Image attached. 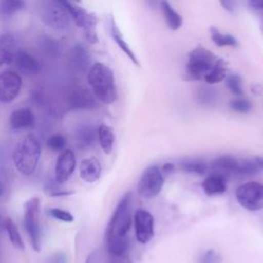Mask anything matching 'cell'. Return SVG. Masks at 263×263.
Here are the masks:
<instances>
[{
  "label": "cell",
  "mask_w": 263,
  "mask_h": 263,
  "mask_svg": "<svg viewBox=\"0 0 263 263\" xmlns=\"http://www.w3.org/2000/svg\"><path fill=\"white\" fill-rule=\"evenodd\" d=\"M14 64L20 72L27 75H34L40 72L41 66L39 62L29 52L18 49L16 50L14 58Z\"/></svg>",
  "instance_id": "17"
},
{
  "label": "cell",
  "mask_w": 263,
  "mask_h": 263,
  "mask_svg": "<svg viewBox=\"0 0 263 263\" xmlns=\"http://www.w3.org/2000/svg\"><path fill=\"white\" fill-rule=\"evenodd\" d=\"M87 82L95 97L104 104H112L117 99V89L112 70L103 63H95L87 71Z\"/></svg>",
  "instance_id": "1"
},
{
  "label": "cell",
  "mask_w": 263,
  "mask_h": 263,
  "mask_svg": "<svg viewBox=\"0 0 263 263\" xmlns=\"http://www.w3.org/2000/svg\"><path fill=\"white\" fill-rule=\"evenodd\" d=\"M36 7L40 20L46 26L60 32L69 30L71 16L59 0H39Z\"/></svg>",
  "instance_id": "3"
},
{
  "label": "cell",
  "mask_w": 263,
  "mask_h": 263,
  "mask_svg": "<svg viewBox=\"0 0 263 263\" xmlns=\"http://www.w3.org/2000/svg\"><path fill=\"white\" fill-rule=\"evenodd\" d=\"M102 173L100 161L96 157H89L82 160L79 165V175L87 183H93L99 180Z\"/></svg>",
  "instance_id": "20"
},
{
  "label": "cell",
  "mask_w": 263,
  "mask_h": 263,
  "mask_svg": "<svg viewBox=\"0 0 263 263\" xmlns=\"http://www.w3.org/2000/svg\"><path fill=\"white\" fill-rule=\"evenodd\" d=\"M248 5L257 10H263V0H247Z\"/></svg>",
  "instance_id": "40"
},
{
  "label": "cell",
  "mask_w": 263,
  "mask_h": 263,
  "mask_svg": "<svg viewBox=\"0 0 263 263\" xmlns=\"http://www.w3.org/2000/svg\"><path fill=\"white\" fill-rule=\"evenodd\" d=\"M93 261H95V256H93V254H90V255H88L85 263H93Z\"/></svg>",
  "instance_id": "44"
},
{
  "label": "cell",
  "mask_w": 263,
  "mask_h": 263,
  "mask_svg": "<svg viewBox=\"0 0 263 263\" xmlns=\"http://www.w3.org/2000/svg\"><path fill=\"white\" fill-rule=\"evenodd\" d=\"M69 62L73 70L79 73H83L85 71H88V69L90 68L91 57L88 50L82 44L78 43L71 49Z\"/></svg>",
  "instance_id": "15"
},
{
  "label": "cell",
  "mask_w": 263,
  "mask_h": 263,
  "mask_svg": "<svg viewBox=\"0 0 263 263\" xmlns=\"http://www.w3.org/2000/svg\"><path fill=\"white\" fill-rule=\"evenodd\" d=\"M76 166L75 154L72 150H64L58 157L54 168V176L58 183L66 182L73 174Z\"/></svg>",
  "instance_id": "13"
},
{
  "label": "cell",
  "mask_w": 263,
  "mask_h": 263,
  "mask_svg": "<svg viewBox=\"0 0 263 263\" xmlns=\"http://www.w3.org/2000/svg\"><path fill=\"white\" fill-rule=\"evenodd\" d=\"M39 44V48L41 49V51L48 58L51 59H57L61 55L62 53V45L61 43L47 35H42L38 41Z\"/></svg>",
  "instance_id": "24"
},
{
  "label": "cell",
  "mask_w": 263,
  "mask_h": 263,
  "mask_svg": "<svg viewBox=\"0 0 263 263\" xmlns=\"http://www.w3.org/2000/svg\"><path fill=\"white\" fill-rule=\"evenodd\" d=\"M218 58L208 48L198 45L188 53L185 78L187 80H200L208 74Z\"/></svg>",
  "instance_id": "5"
},
{
  "label": "cell",
  "mask_w": 263,
  "mask_h": 263,
  "mask_svg": "<svg viewBox=\"0 0 263 263\" xmlns=\"http://www.w3.org/2000/svg\"><path fill=\"white\" fill-rule=\"evenodd\" d=\"M4 226V222L2 221V217H1V215H0V230H1V228Z\"/></svg>",
  "instance_id": "46"
},
{
  "label": "cell",
  "mask_w": 263,
  "mask_h": 263,
  "mask_svg": "<svg viewBox=\"0 0 263 263\" xmlns=\"http://www.w3.org/2000/svg\"><path fill=\"white\" fill-rule=\"evenodd\" d=\"M221 6L229 13H234L237 8V0H219Z\"/></svg>",
  "instance_id": "38"
},
{
  "label": "cell",
  "mask_w": 263,
  "mask_h": 263,
  "mask_svg": "<svg viewBox=\"0 0 263 263\" xmlns=\"http://www.w3.org/2000/svg\"><path fill=\"white\" fill-rule=\"evenodd\" d=\"M98 139L103 151L106 154H110L115 142V135L113 129L105 123L100 124L98 127Z\"/></svg>",
  "instance_id": "25"
},
{
  "label": "cell",
  "mask_w": 263,
  "mask_h": 263,
  "mask_svg": "<svg viewBox=\"0 0 263 263\" xmlns=\"http://www.w3.org/2000/svg\"><path fill=\"white\" fill-rule=\"evenodd\" d=\"M41 155V146L33 135L23 137L15 145L12 159L16 170L23 175H32L38 164Z\"/></svg>",
  "instance_id": "2"
},
{
  "label": "cell",
  "mask_w": 263,
  "mask_h": 263,
  "mask_svg": "<svg viewBox=\"0 0 263 263\" xmlns=\"http://www.w3.org/2000/svg\"><path fill=\"white\" fill-rule=\"evenodd\" d=\"M35 116L30 108H20L14 110L9 116V125L14 130H24L33 127Z\"/></svg>",
  "instance_id": "16"
},
{
  "label": "cell",
  "mask_w": 263,
  "mask_h": 263,
  "mask_svg": "<svg viewBox=\"0 0 263 263\" xmlns=\"http://www.w3.org/2000/svg\"><path fill=\"white\" fill-rule=\"evenodd\" d=\"M260 165L256 160H238L230 155H223L214 160L212 164L213 172L223 176H253L260 171Z\"/></svg>",
  "instance_id": "6"
},
{
  "label": "cell",
  "mask_w": 263,
  "mask_h": 263,
  "mask_svg": "<svg viewBox=\"0 0 263 263\" xmlns=\"http://www.w3.org/2000/svg\"><path fill=\"white\" fill-rule=\"evenodd\" d=\"M164 177L161 168L157 165L148 166L142 174L138 183V193L140 196L150 199L157 196L162 190Z\"/></svg>",
  "instance_id": "10"
},
{
  "label": "cell",
  "mask_w": 263,
  "mask_h": 263,
  "mask_svg": "<svg viewBox=\"0 0 263 263\" xmlns=\"http://www.w3.org/2000/svg\"><path fill=\"white\" fill-rule=\"evenodd\" d=\"M160 2L161 0H145L147 7L150 9H156L157 7H159Z\"/></svg>",
  "instance_id": "42"
},
{
  "label": "cell",
  "mask_w": 263,
  "mask_h": 263,
  "mask_svg": "<svg viewBox=\"0 0 263 263\" xmlns=\"http://www.w3.org/2000/svg\"><path fill=\"white\" fill-rule=\"evenodd\" d=\"M97 135H98V130L96 134V129L92 126L90 125L82 126L77 133V142L79 146L82 148L90 147L95 143Z\"/></svg>",
  "instance_id": "30"
},
{
  "label": "cell",
  "mask_w": 263,
  "mask_h": 263,
  "mask_svg": "<svg viewBox=\"0 0 263 263\" xmlns=\"http://www.w3.org/2000/svg\"><path fill=\"white\" fill-rule=\"evenodd\" d=\"M180 167L182 171L186 173L195 174V175H203L208 170L206 163L203 162L202 160H197V159L183 161L180 163Z\"/></svg>",
  "instance_id": "31"
},
{
  "label": "cell",
  "mask_w": 263,
  "mask_h": 263,
  "mask_svg": "<svg viewBox=\"0 0 263 263\" xmlns=\"http://www.w3.org/2000/svg\"><path fill=\"white\" fill-rule=\"evenodd\" d=\"M133 196L126 193L117 204L106 229L105 238L127 236L132 224Z\"/></svg>",
  "instance_id": "4"
},
{
  "label": "cell",
  "mask_w": 263,
  "mask_h": 263,
  "mask_svg": "<svg viewBox=\"0 0 263 263\" xmlns=\"http://www.w3.org/2000/svg\"><path fill=\"white\" fill-rule=\"evenodd\" d=\"M22 87L21 76L11 70L0 74V101L3 103L12 102L20 93Z\"/></svg>",
  "instance_id": "12"
},
{
  "label": "cell",
  "mask_w": 263,
  "mask_h": 263,
  "mask_svg": "<svg viewBox=\"0 0 263 263\" xmlns=\"http://www.w3.org/2000/svg\"><path fill=\"white\" fill-rule=\"evenodd\" d=\"M220 256L214 250L205 251L198 259V263H219Z\"/></svg>",
  "instance_id": "37"
},
{
  "label": "cell",
  "mask_w": 263,
  "mask_h": 263,
  "mask_svg": "<svg viewBox=\"0 0 263 263\" xmlns=\"http://www.w3.org/2000/svg\"><path fill=\"white\" fill-rule=\"evenodd\" d=\"M198 100L201 104L211 105L216 101V92L209 87H202L198 91Z\"/></svg>",
  "instance_id": "36"
},
{
  "label": "cell",
  "mask_w": 263,
  "mask_h": 263,
  "mask_svg": "<svg viewBox=\"0 0 263 263\" xmlns=\"http://www.w3.org/2000/svg\"><path fill=\"white\" fill-rule=\"evenodd\" d=\"M109 32L110 35L112 37V39L114 40V42L117 44V46L124 52V54L132 61V63L136 66H140L139 60L137 58V55L135 54V52L133 51V49L129 47V45L127 44V42L124 40L119 28L116 25L115 20L111 16L109 20Z\"/></svg>",
  "instance_id": "19"
},
{
  "label": "cell",
  "mask_w": 263,
  "mask_h": 263,
  "mask_svg": "<svg viewBox=\"0 0 263 263\" xmlns=\"http://www.w3.org/2000/svg\"><path fill=\"white\" fill-rule=\"evenodd\" d=\"M48 215L50 217H52L55 220H60L63 222H73L74 221V216L62 209H58V208H51L48 210Z\"/></svg>",
  "instance_id": "35"
},
{
  "label": "cell",
  "mask_w": 263,
  "mask_h": 263,
  "mask_svg": "<svg viewBox=\"0 0 263 263\" xmlns=\"http://www.w3.org/2000/svg\"><path fill=\"white\" fill-rule=\"evenodd\" d=\"M48 263H67L66 256L62 253H57L48 260Z\"/></svg>",
  "instance_id": "39"
},
{
  "label": "cell",
  "mask_w": 263,
  "mask_h": 263,
  "mask_svg": "<svg viewBox=\"0 0 263 263\" xmlns=\"http://www.w3.org/2000/svg\"><path fill=\"white\" fill-rule=\"evenodd\" d=\"M25 7V0H0V15L8 17L24 10Z\"/></svg>",
  "instance_id": "29"
},
{
  "label": "cell",
  "mask_w": 263,
  "mask_h": 263,
  "mask_svg": "<svg viewBox=\"0 0 263 263\" xmlns=\"http://www.w3.org/2000/svg\"><path fill=\"white\" fill-rule=\"evenodd\" d=\"M2 194V186H1V183H0V195Z\"/></svg>",
  "instance_id": "47"
},
{
  "label": "cell",
  "mask_w": 263,
  "mask_h": 263,
  "mask_svg": "<svg viewBox=\"0 0 263 263\" xmlns=\"http://www.w3.org/2000/svg\"><path fill=\"white\" fill-rule=\"evenodd\" d=\"M203 192L209 196L219 195L226 191V177L222 174L212 172L201 183Z\"/></svg>",
  "instance_id": "18"
},
{
  "label": "cell",
  "mask_w": 263,
  "mask_h": 263,
  "mask_svg": "<svg viewBox=\"0 0 263 263\" xmlns=\"http://www.w3.org/2000/svg\"><path fill=\"white\" fill-rule=\"evenodd\" d=\"M110 263H132L129 258L124 254L121 256H114L112 261Z\"/></svg>",
  "instance_id": "41"
},
{
  "label": "cell",
  "mask_w": 263,
  "mask_h": 263,
  "mask_svg": "<svg viewBox=\"0 0 263 263\" xmlns=\"http://www.w3.org/2000/svg\"><path fill=\"white\" fill-rule=\"evenodd\" d=\"M128 243L127 236L106 238L107 250L113 257L124 255L128 249Z\"/></svg>",
  "instance_id": "27"
},
{
  "label": "cell",
  "mask_w": 263,
  "mask_h": 263,
  "mask_svg": "<svg viewBox=\"0 0 263 263\" xmlns=\"http://www.w3.org/2000/svg\"><path fill=\"white\" fill-rule=\"evenodd\" d=\"M227 75V64L224 59L218 58L211 68V70L208 72V74L203 77L204 81L208 84H216L225 79Z\"/></svg>",
  "instance_id": "23"
},
{
  "label": "cell",
  "mask_w": 263,
  "mask_h": 263,
  "mask_svg": "<svg viewBox=\"0 0 263 263\" xmlns=\"http://www.w3.org/2000/svg\"><path fill=\"white\" fill-rule=\"evenodd\" d=\"M46 146L48 149H50L51 151H54V152L63 151L66 146V139L61 134L52 135L51 137L48 138V140L46 142Z\"/></svg>",
  "instance_id": "34"
},
{
  "label": "cell",
  "mask_w": 263,
  "mask_h": 263,
  "mask_svg": "<svg viewBox=\"0 0 263 263\" xmlns=\"http://www.w3.org/2000/svg\"><path fill=\"white\" fill-rule=\"evenodd\" d=\"M159 7L162 11V14L167 27L173 31H177L178 29H180L183 24V18L174 9L172 4L167 0H161Z\"/></svg>",
  "instance_id": "22"
},
{
  "label": "cell",
  "mask_w": 263,
  "mask_h": 263,
  "mask_svg": "<svg viewBox=\"0 0 263 263\" xmlns=\"http://www.w3.org/2000/svg\"><path fill=\"white\" fill-rule=\"evenodd\" d=\"M16 52V41L12 34L5 33L0 36V66L8 65L13 61Z\"/></svg>",
  "instance_id": "21"
},
{
  "label": "cell",
  "mask_w": 263,
  "mask_h": 263,
  "mask_svg": "<svg viewBox=\"0 0 263 263\" xmlns=\"http://www.w3.org/2000/svg\"><path fill=\"white\" fill-rule=\"evenodd\" d=\"M73 1H75V2H81L82 0H73Z\"/></svg>",
  "instance_id": "49"
},
{
  "label": "cell",
  "mask_w": 263,
  "mask_h": 263,
  "mask_svg": "<svg viewBox=\"0 0 263 263\" xmlns=\"http://www.w3.org/2000/svg\"><path fill=\"white\" fill-rule=\"evenodd\" d=\"M261 30L263 31V22H262V24H261Z\"/></svg>",
  "instance_id": "48"
},
{
  "label": "cell",
  "mask_w": 263,
  "mask_h": 263,
  "mask_svg": "<svg viewBox=\"0 0 263 263\" xmlns=\"http://www.w3.org/2000/svg\"><path fill=\"white\" fill-rule=\"evenodd\" d=\"M224 80H225L226 86L233 95L240 97L243 93L241 77L237 73H228Z\"/></svg>",
  "instance_id": "32"
},
{
  "label": "cell",
  "mask_w": 263,
  "mask_h": 263,
  "mask_svg": "<svg viewBox=\"0 0 263 263\" xmlns=\"http://www.w3.org/2000/svg\"><path fill=\"white\" fill-rule=\"evenodd\" d=\"M136 238L140 243H147L154 235V218L146 210L139 209L134 215Z\"/></svg>",
  "instance_id": "11"
},
{
  "label": "cell",
  "mask_w": 263,
  "mask_h": 263,
  "mask_svg": "<svg viewBox=\"0 0 263 263\" xmlns=\"http://www.w3.org/2000/svg\"><path fill=\"white\" fill-rule=\"evenodd\" d=\"M40 202L37 197L30 198L24 206V227L36 252L41 250V228L39 222Z\"/></svg>",
  "instance_id": "8"
},
{
  "label": "cell",
  "mask_w": 263,
  "mask_h": 263,
  "mask_svg": "<svg viewBox=\"0 0 263 263\" xmlns=\"http://www.w3.org/2000/svg\"><path fill=\"white\" fill-rule=\"evenodd\" d=\"M68 102L70 107L75 110H89L97 106L95 95L80 86H75L70 90Z\"/></svg>",
  "instance_id": "14"
},
{
  "label": "cell",
  "mask_w": 263,
  "mask_h": 263,
  "mask_svg": "<svg viewBox=\"0 0 263 263\" xmlns=\"http://www.w3.org/2000/svg\"><path fill=\"white\" fill-rule=\"evenodd\" d=\"M65 8L68 10L70 16L74 20L75 24L83 30L84 36L86 40L92 44L99 41V37L97 34V24L98 17L95 13L86 11L84 8L75 5L69 0H59Z\"/></svg>",
  "instance_id": "7"
},
{
  "label": "cell",
  "mask_w": 263,
  "mask_h": 263,
  "mask_svg": "<svg viewBox=\"0 0 263 263\" xmlns=\"http://www.w3.org/2000/svg\"><path fill=\"white\" fill-rule=\"evenodd\" d=\"M256 160H257V162H259V165H260V167L261 168H263V158H256Z\"/></svg>",
  "instance_id": "45"
},
{
  "label": "cell",
  "mask_w": 263,
  "mask_h": 263,
  "mask_svg": "<svg viewBox=\"0 0 263 263\" xmlns=\"http://www.w3.org/2000/svg\"><path fill=\"white\" fill-rule=\"evenodd\" d=\"M229 107L231 110L237 113H248L252 109V104L248 99L238 97L230 101Z\"/></svg>",
  "instance_id": "33"
},
{
  "label": "cell",
  "mask_w": 263,
  "mask_h": 263,
  "mask_svg": "<svg viewBox=\"0 0 263 263\" xmlns=\"http://www.w3.org/2000/svg\"><path fill=\"white\" fill-rule=\"evenodd\" d=\"M210 34H211L212 41L215 43V45H217L219 47H224V46L236 47V46H238V41L234 36H232L231 34H224L222 32H220L215 27H211Z\"/></svg>",
  "instance_id": "26"
},
{
  "label": "cell",
  "mask_w": 263,
  "mask_h": 263,
  "mask_svg": "<svg viewBox=\"0 0 263 263\" xmlns=\"http://www.w3.org/2000/svg\"><path fill=\"white\" fill-rule=\"evenodd\" d=\"M4 228L6 229V232L8 234L9 240L12 243V246L18 250H25V243L24 240L20 234V231L15 225V223L12 221L11 218H6L4 220Z\"/></svg>",
  "instance_id": "28"
},
{
  "label": "cell",
  "mask_w": 263,
  "mask_h": 263,
  "mask_svg": "<svg viewBox=\"0 0 263 263\" xmlns=\"http://www.w3.org/2000/svg\"><path fill=\"white\" fill-rule=\"evenodd\" d=\"M235 197L246 210L261 211L263 210V184L256 181L247 182L236 189Z\"/></svg>",
  "instance_id": "9"
},
{
  "label": "cell",
  "mask_w": 263,
  "mask_h": 263,
  "mask_svg": "<svg viewBox=\"0 0 263 263\" xmlns=\"http://www.w3.org/2000/svg\"><path fill=\"white\" fill-rule=\"evenodd\" d=\"M174 168H175V166H174L172 163H165V164L162 166L161 171L164 172V173H171V172L174 171Z\"/></svg>",
  "instance_id": "43"
}]
</instances>
